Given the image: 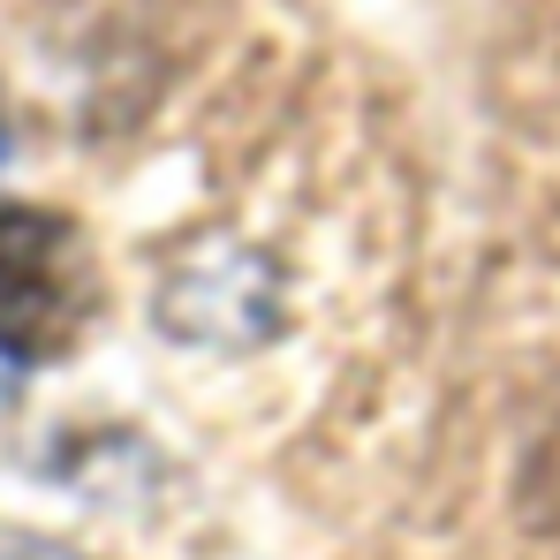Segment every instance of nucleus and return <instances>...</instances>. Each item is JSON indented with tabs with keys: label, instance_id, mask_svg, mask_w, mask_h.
I'll list each match as a JSON object with an SVG mask.
<instances>
[{
	"label": "nucleus",
	"instance_id": "1",
	"mask_svg": "<svg viewBox=\"0 0 560 560\" xmlns=\"http://www.w3.org/2000/svg\"><path fill=\"white\" fill-rule=\"evenodd\" d=\"M92 311L84 235L54 212H0V349L15 364L61 357Z\"/></svg>",
	"mask_w": 560,
	"mask_h": 560
},
{
	"label": "nucleus",
	"instance_id": "2",
	"mask_svg": "<svg viewBox=\"0 0 560 560\" xmlns=\"http://www.w3.org/2000/svg\"><path fill=\"white\" fill-rule=\"evenodd\" d=\"M15 378H23V364H15V357H8V349H0V409H8V401H15Z\"/></svg>",
	"mask_w": 560,
	"mask_h": 560
}]
</instances>
